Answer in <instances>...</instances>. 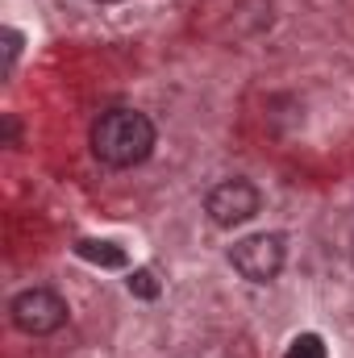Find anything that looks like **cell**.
I'll return each instance as SVG.
<instances>
[{"label": "cell", "mask_w": 354, "mask_h": 358, "mask_svg": "<svg viewBox=\"0 0 354 358\" xmlns=\"http://www.w3.org/2000/svg\"><path fill=\"white\" fill-rule=\"evenodd\" d=\"M155 150V125L138 108H108L92 121V155L104 167H138Z\"/></svg>", "instance_id": "obj_1"}, {"label": "cell", "mask_w": 354, "mask_h": 358, "mask_svg": "<svg viewBox=\"0 0 354 358\" xmlns=\"http://www.w3.org/2000/svg\"><path fill=\"white\" fill-rule=\"evenodd\" d=\"M8 317H13V325L21 334L46 338V334H55V329L67 325V300L59 292H50V287H25V292L13 296Z\"/></svg>", "instance_id": "obj_2"}, {"label": "cell", "mask_w": 354, "mask_h": 358, "mask_svg": "<svg viewBox=\"0 0 354 358\" xmlns=\"http://www.w3.org/2000/svg\"><path fill=\"white\" fill-rule=\"evenodd\" d=\"M283 259H288V242L283 234H250L242 238L234 250H229V263L242 279L250 283H271L279 271H283Z\"/></svg>", "instance_id": "obj_3"}, {"label": "cell", "mask_w": 354, "mask_h": 358, "mask_svg": "<svg viewBox=\"0 0 354 358\" xmlns=\"http://www.w3.org/2000/svg\"><path fill=\"white\" fill-rule=\"evenodd\" d=\"M259 208H263V196H259V187L246 183V179H225V183H217V187L204 196V213H208V221L221 225V229L246 225L250 217H259Z\"/></svg>", "instance_id": "obj_4"}, {"label": "cell", "mask_w": 354, "mask_h": 358, "mask_svg": "<svg viewBox=\"0 0 354 358\" xmlns=\"http://www.w3.org/2000/svg\"><path fill=\"white\" fill-rule=\"evenodd\" d=\"M76 255H80V259H88V263H96V267H104V271H125V267H129V259H125V250H121L117 242L80 238V242H76Z\"/></svg>", "instance_id": "obj_5"}, {"label": "cell", "mask_w": 354, "mask_h": 358, "mask_svg": "<svg viewBox=\"0 0 354 358\" xmlns=\"http://www.w3.org/2000/svg\"><path fill=\"white\" fill-rule=\"evenodd\" d=\"M125 287H129V296H138V300H159V292H163L150 267H134L129 279H125Z\"/></svg>", "instance_id": "obj_6"}, {"label": "cell", "mask_w": 354, "mask_h": 358, "mask_svg": "<svg viewBox=\"0 0 354 358\" xmlns=\"http://www.w3.org/2000/svg\"><path fill=\"white\" fill-rule=\"evenodd\" d=\"M283 358H325L321 334H300V338H292L288 350H283Z\"/></svg>", "instance_id": "obj_7"}, {"label": "cell", "mask_w": 354, "mask_h": 358, "mask_svg": "<svg viewBox=\"0 0 354 358\" xmlns=\"http://www.w3.org/2000/svg\"><path fill=\"white\" fill-rule=\"evenodd\" d=\"M0 38H4V67L13 71V63H17V55H21V46H25V38H21V34H17L13 25H8V29H4Z\"/></svg>", "instance_id": "obj_8"}, {"label": "cell", "mask_w": 354, "mask_h": 358, "mask_svg": "<svg viewBox=\"0 0 354 358\" xmlns=\"http://www.w3.org/2000/svg\"><path fill=\"white\" fill-rule=\"evenodd\" d=\"M17 138H21L17 117H13V113H4V146H17Z\"/></svg>", "instance_id": "obj_9"}, {"label": "cell", "mask_w": 354, "mask_h": 358, "mask_svg": "<svg viewBox=\"0 0 354 358\" xmlns=\"http://www.w3.org/2000/svg\"><path fill=\"white\" fill-rule=\"evenodd\" d=\"M96 4H121V0H96Z\"/></svg>", "instance_id": "obj_10"}]
</instances>
